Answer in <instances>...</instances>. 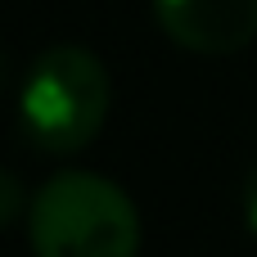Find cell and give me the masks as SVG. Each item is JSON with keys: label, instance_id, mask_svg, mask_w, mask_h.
<instances>
[{"label": "cell", "instance_id": "3957f363", "mask_svg": "<svg viewBox=\"0 0 257 257\" xmlns=\"http://www.w3.org/2000/svg\"><path fill=\"white\" fill-rule=\"evenodd\" d=\"M154 18L194 54H239L257 36V0H154Z\"/></svg>", "mask_w": 257, "mask_h": 257}, {"label": "cell", "instance_id": "6da1fadb", "mask_svg": "<svg viewBox=\"0 0 257 257\" xmlns=\"http://www.w3.org/2000/svg\"><path fill=\"white\" fill-rule=\"evenodd\" d=\"M36 257H136L140 212L131 194L99 172L50 176L27 212Z\"/></svg>", "mask_w": 257, "mask_h": 257}, {"label": "cell", "instance_id": "277c9868", "mask_svg": "<svg viewBox=\"0 0 257 257\" xmlns=\"http://www.w3.org/2000/svg\"><path fill=\"white\" fill-rule=\"evenodd\" d=\"M23 208H27V190H23V181H18L14 172L0 167V230L14 226V221L23 217Z\"/></svg>", "mask_w": 257, "mask_h": 257}, {"label": "cell", "instance_id": "8992f818", "mask_svg": "<svg viewBox=\"0 0 257 257\" xmlns=\"http://www.w3.org/2000/svg\"><path fill=\"white\" fill-rule=\"evenodd\" d=\"M5 77H9V59H5V50H0V86H5Z\"/></svg>", "mask_w": 257, "mask_h": 257}, {"label": "cell", "instance_id": "7a4b0ae2", "mask_svg": "<svg viewBox=\"0 0 257 257\" xmlns=\"http://www.w3.org/2000/svg\"><path fill=\"white\" fill-rule=\"evenodd\" d=\"M108 68L86 45H50L32 59L18 90V126L41 154L86 149L108 117Z\"/></svg>", "mask_w": 257, "mask_h": 257}, {"label": "cell", "instance_id": "5b68a950", "mask_svg": "<svg viewBox=\"0 0 257 257\" xmlns=\"http://www.w3.org/2000/svg\"><path fill=\"white\" fill-rule=\"evenodd\" d=\"M244 221H248V230L257 235V167L248 172V181H244Z\"/></svg>", "mask_w": 257, "mask_h": 257}]
</instances>
